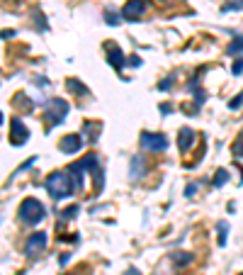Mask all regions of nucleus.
Returning <instances> with one entry per match:
<instances>
[{"label":"nucleus","mask_w":243,"mask_h":275,"mask_svg":"<svg viewBox=\"0 0 243 275\" xmlns=\"http://www.w3.org/2000/svg\"><path fill=\"white\" fill-rule=\"evenodd\" d=\"M144 171H146L144 156H134L132 163H129V176H132V178H141V176H144Z\"/></svg>","instance_id":"obj_11"},{"label":"nucleus","mask_w":243,"mask_h":275,"mask_svg":"<svg viewBox=\"0 0 243 275\" xmlns=\"http://www.w3.org/2000/svg\"><path fill=\"white\" fill-rule=\"evenodd\" d=\"M231 73H233V76H238V73H243V59H236V64H233Z\"/></svg>","instance_id":"obj_23"},{"label":"nucleus","mask_w":243,"mask_h":275,"mask_svg":"<svg viewBox=\"0 0 243 275\" xmlns=\"http://www.w3.org/2000/svg\"><path fill=\"white\" fill-rule=\"evenodd\" d=\"M226 51H229V54H243V37H236V39H233L231 44H229V49H226Z\"/></svg>","instance_id":"obj_15"},{"label":"nucleus","mask_w":243,"mask_h":275,"mask_svg":"<svg viewBox=\"0 0 243 275\" xmlns=\"http://www.w3.org/2000/svg\"><path fill=\"white\" fill-rule=\"evenodd\" d=\"M170 83H173V78H166V80H161V86H158V88H161V90H168V88H170Z\"/></svg>","instance_id":"obj_25"},{"label":"nucleus","mask_w":243,"mask_h":275,"mask_svg":"<svg viewBox=\"0 0 243 275\" xmlns=\"http://www.w3.org/2000/svg\"><path fill=\"white\" fill-rule=\"evenodd\" d=\"M229 180V173H226V168H219L217 171V176H214V187H221L224 183Z\"/></svg>","instance_id":"obj_17"},{"label":"nucleus","mask_w":243,"mask_h":275,"mask_svg":"<svg viewBox=\"0 0 243 275\" xmlns=\"http://www.w3.org/2000/svg\"><path fill=\"white\" fill-rule=\"evenodd\" d=\"M46 193L51 195L54 200H64V198H71V193H73V178L68 176L66 171H56L51 176L46 178Z\"/></svg>","instance_id":"obj_1"},{"label":"nucleus","mask_w":243,"mask_h":275,"mask_svg":"<svg viewBox=\"0 0 243 275\" xmlns=\"http://www.w3.org/2000/svg\"><path fill=\"white\" fill-rule=\"evenodd\" d=\"M44 217H46V209H44V205H42L37 198L22 200V205H20V219H22L24 224L34 227V224H39Z\"/></svg>","instance_id":"obj_2"},{"label":"nucleus","mask_w":243,"mask_h":275,"mask_svg":"<svg viewBox=\"0 0 243 275\" xmlns=\"http://www.w3.org/2000/svg\"><path fill=\"white\" fill-rule=\"evenodd\" d=\"M34 161H37V158H34V156H32V158H29V161H27V163H22V166H20V171H24V168H29V166L34 163ZM20 171H17V173H20Z\"/></svg>","instance_id":"obj_26"},{"label":"nucleus","mask_w":243,"mask_h":275,"mask_svg":"<svg viewBox=\"0 0 243 275\" xmlns=\"http://www.w3.org/2000/svg\"><path fill=\"white\" fill-rule=\"evenodd\" d=\"M46 243H49V236H46L44 231H34L32 236L27 239V243H24V256H27V258H34L37 253L44 251Z\"/></svg>","instance_id":"obj_4"},{"label":"nucleus","mask_w":243,"mask_h":275,"mask_svg":"<svg viewBox=\"0 0 243 275\" xmlns=\"http://www.w3.org/2000/svg\"><path fill=\"white\" fill-rule=\"evenodd\" d=\"M241 105H243V93H238V95H236V98L229 102V107H231V110H238Z\"/></svg>","instance_id":"obj_21"},{"label":"nucleus","mask_w":243,"mask_h":275,"mask_svg":"<svg viewBox=\"0 0 243 275\" xmlns=\"http://www.w3.org/2000/svg\"><path fill=\"white\" fill-rule=\"evenodd\" d=\"M238 275H243V273H238Z\"/></svg>","instance_id":"obj_29"},{"label":"nucleus","mask_w":243,"mask_h":275,"mask_svg":"<svg viewBox=\"0 0 243 275\" xmlns=\"http://www.w3.org/2000/svg\"><path fill=\"white\" fill-rule=\"evenodd\" d=\"M78 212H80V207L78 205H71V207H66L64 212H61V222H68V219H73Z\"/></svg>","instance_id":"obj_16"},{"label":"nucleus","mask_w":243,"mask_h":275,"mask_svg":"<svg viewBox=\"0 0 243 275\" xmlns=\"http://www.w3.org/2000/svg\"><path fill=\"white\" fill-rule=\"evenodd\" d=\"M12 124V144L15 146H22V144H27V136H29V132H27V127H24L22 122H20V117H15V120L10 122Z\"/></svg>","instance_id":"obj_8"},{"label":"nucleus","mask_w":243,"mask_h":275,"mask_svg":"<svg viewBox=\"0 0 243 275\" xmlns=\"http://www.w3.org/2000/svg\"><path fill=\"white\" fill-rule=\"evenodd\" d=\"M127 64H129V66H141V59H139V56H129Z\"/></svg>","instance_id":"obj_24"},{"label":"nucleus","mask_w":243,"mask_h":275,"mask_svg":"<svg viewBox=\"0 0 243 275\" xmlns=\"http://www.w3.org/2000/svg\"><path fill=\"white\" fill-rule=\"evenodd\" d=\"M127 275H141V273H139V270H134V268H129V270H127Z\"/></svg>","instance_id":"obj_27"},{"label":"nucleus","mask_w":243,"mask_h":275,"mask_svg":"<svg viewBox=\"0 0 243 275\" xmlns=\"http://www.w3.org/2000/svg\"><path fill=\"white\" fill-rule=\"evenodd\" d=\"M105 20H107V24H117L119 22V15H114L112 10H105Z\"/></svg>","instance_id":"obj_20"},{"label":"nucleus","mask_w":243,"mask_h":275,"mask_svg":"<svg viewBox=\"0 0 243 275\" xmlns=\"http://www.w3.org/2000/svg\"><path fill=\"white\" fill-rule=\"evenodd\" d=\"M170 258H173V261H175L177 265H185V263H190V261H192V253L177 251V253H173V256H170Z\"/></svg>","instance_id":"obj_14"},{"label":"nucleus","mask_w":243,"mask_h":275,"mask_svg":"<svg viewBox=\"0 0 243 275\" xmlns=\"http://www.w3.org/2000/svg\"><path fill=\"white\" fill-rule=\"evenodd\" d=\"M192 139H195V136H192V129H190V127H183V129H180V136H177V146H180V151H188Z\"/></svg>","instance_id":"obj_12"},{"label":"nucleus","mask_w":243,"mask_h":275,"mask_svg":"<svg viewBox=\"0 0 243 275\" xmlns=\"http://www.w3.org/2000/svg\"><path fill=\"white\" fill-rule=\"evenodd\" d=\"M85 171H93V173L98 171V156L95 154L83 156L80 161L68 166V173H76V176H73V185H76L78 190H83V173H85Z\"/></svg>","instance_id":"obj_3"},{"label":"nucleus","mask_w":243,"mask_h":275,"mask_svg":"<svg viewBox=\"0 0 243 275\" xmlns=\"http://www.w3.org/2000/svg\"><path fill=\"white\" fill-rule=\"evenodd\" d=\"M224 12H231V10H243V0L241 3H226L224 8H221Z\"/></svg>","instance_id":"obj_19"},{"label":"nucleus","mask_w":243,"mask_h":275,"mask_svg":"<svg viewBox=\"0 0 243 275\" xmlns=\"http://www.w3.org/2000/svg\"><path fill=\"white\" fill-rule=\"evenodd\" d=\"M217 231H219V246H226V239H229V224H226V222H219V224H217Z\"/></svg>","instance_id":"obj_13"},{"label":"nucleus","mask_w":243,"mask_h":275,"mask_svg":"<svg viewBox=\"0 0 243 275\" xmlns=\"http://www.w3.org/2000/svg\"><path fill=\"white\" fill-rule=\"evenodd\" d=\"M3 120H5V115H3V112H0V124H3Z\"/></svg>","instance_id":"obj_28"},{"label":"nucleus","mask_w":243,"mask_h":275,"mask_svg":"<svg viewBox=\"0 0 243 275\" xmlns=\"http://www.w3.org/2000/svg\"><path fill=\"white\" fill-rule=\"evenodd\" d=\"M80 146H83V139H80V134H68V136H64V139L58 142V149H61L64 154H76Z\"/></svg>","instance_id":"obj_9"},{"label":"nucleus","mask_w":243,"mask_h":275,"mask_svg":"<svg viewBox=\"0 0 243 275\" xmlns=\"http://www.w3.org/2000/svg\"><path fill=\"white\" fill-rule=\"evenodd\" d=\"M105 51H107V61H110L114 68H124V54H122V49L119 46H114V44H107L105 46Z\"/></svg>","instance_id":"obj_10"},{"label":"nucleus","mask_w":243,"mask_h":275,"mask_svg":"<svg viewBox=\"0 0 243 275\" xmlns=\"http://www.w3.org/2000/svg\"><path fill=\"white\" fill-rule=\"evenodd\" d=\"M195 193H197V183H188L185 185V198H192Z\"/></svg>","instance_id":"obj_22"},{"label":"nucleus","mask_w":243,"mask_h":275,"mask_svg":"<svg viewBox=\"0 0 243 275\" xmlns=\"http://www.w3.org/2000/svg\"><path fill=\"white\" fill-rule=\"evenodd\" d=\"M146 10V0H127V5L122 8V20L127 22H136Z\"/></svg>","instance_id":"obj_6"},{"label":"nucleus","mask_w":243,"mask_h":275,"mask_svg":"<svg viewBox=\"0 0 243 275\" xmlns=\"http://www.w3.org/2000/svg\"><path fill=\"white\" fill-rule=\"evenodd\" d=\"M139 144H141V149H146V151H166L168 149V139L163 134L144 132L141 139H139Z\"/></svg>","instance_id":"obj_5"},{"label":"nucleus","mask_w":243,"mask_h":275,"mask_svg":"<svg viewBox=\"0 0 243 275\" xmlns=\"http://www.w3.org/2000/svg\"><path fill=\"white\" fill-rule=\"evenodd\" d=\"M231 151H233V156H238V158H243V132H241V136H238V139L233 142Z\"/></svg>","instance_id":"obj_18"},{"label":"nucleus","mask_w":243,"mask_h":275,"mask_svg":"<svg viewBox=\"0 0 243 275\" xmlns=\"http://www.w3.org/2000/svg\"><path fill=\"white\" fill-rule=\"evenodd\" d=\"M66 112H68V102H64V100H49V102H46V117H49L51 124L64 122Z\"/></svg>","instance_id":"obj_7"}]
</instances>
